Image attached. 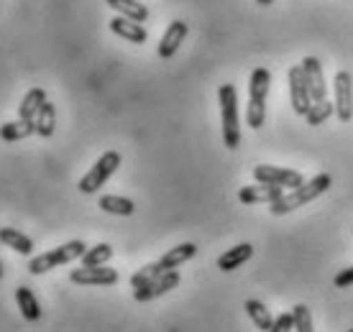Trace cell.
<instances>
[{
    "label": "cell",
    "instance_id": "6da1fadb",
    "mask_svg": "<svg viewBox=\"0 0 353 332\" xmlns=\"http://www.w3.org/2000/svg\"><path fill=\"white\" fill-rule=\"evenodd\" d=\"M330 184H333L330 174H318V176H312L310 182H305L302 187H297V189H292L290 194H284L282 200H276L274 205H269V210H272V215H287V212L297 210V207H302V205H307V202L318 200L320 194H325L327 189H330Z\"/></svg>",
    "mask_w": 353,
    "mask_h": 332
},
{
    "label": "cell",
    "instance_id": "7a4b0ae2",
    "mask_svg": "<svg viewBox=\"0 0 353 332\" xmlns=\"http://www.w3.org/2000/svg\"><path fill=\"white\" fill-rule=\"evenodd\" d=\"M269 87H272V74L269 70L259 67L251 74L248 82V107H246V121L248 128L259 131L266 121V97H269Z\"/></svg>",
    "mask_w": 353,
    "mask_h": 332
},
{
    "label": "cell",
    "instance_id": "3957f363",
    "mask_svg": "<svg viewBox=\"0 0 353 332\" xmlns=\"http://www.w3.org/2000/svg\"><path fill=\"white\" fill-rule=\"evenodd\" d=\"M221 100V121H223V143L228 151L241 146V125H239V92L233 85H221L218 90Z\"/></svg>",
    "mask_w": 353,
    "mask_h": 332
},
{
    "label": "cell",
    "instance_id": "277c9868",
    "mask_svg": "<svg viewBox=\"0 0 353 332\" xmlns=\"http://www.w3.org/2000/svg\"><path fill=\"white\" fill-rule=\"evenodd\" d=\"M85 251H88V245L82 243V240H70V243L59 245V248H54L49 253H41V256H36V258H31L28 271L34 273V276L46 273V271H52V269H57V266H64V263H72L74 258H82Z\"/></svg>",
    "mask_w": 353,
    "mask_h": 332
},
{
    "label": "cell",
    "instance_id": "5b68a950",
    "mask_svg": "<svg viewBox=\"0 0 353 332\" xmlns=\"http://www.w3.org/2000/svg\"><path fill=\"white\" fill-rule=\"evenodd\" d=\"M118 166H121V154H118V151H105V154L95 161V166H92L88 174L80 179V184H77V187H80V192L82 194H95L97 189H100V187H103V184L115 174V169H118Z\"/></svg>",
    "mask_w": 353,
    "mask_h": 332
},
{
    "label": "cell",
    "instance_id": "8992f818",
    "mask_svg": "<svg viewBox=\"0 0 353 332\" xmlns=\"http://www.w3.org/2000/svg\"><path fill=\"white\" fill-rule=\"evenodd\" d=\"M287 82H290V105L297 115H307V110L312 107V95H310V85L305 79V72H302V64H294L290 67V74H287Z\"/></svg>",
    "mask_w": 353,
    "mask_h": 332
},
{
    "label": "cell",
    "instance_id": "52a82bcc",
    "mask_svg": "<svg viewBox=\"0 0 353 332\" xmlns=\"http://www.w3.org/2000/svg\"><path fill=\"white\" fill-rule=\"evenodd\" d=\"M254 179L261 184H276V187H290V189H297L305 184V176L294 169H282V166H269V164H259L254 169Z\"/></svg>",
    "mask_w": 353,
    "mask_h": 332
},
{
    "label": "cell",
    "instance_id": "ba28073f",
    "mask_svg": "<svg viewBox=\"0 0 353 332\" xmlns=\"http://www.w3.org/2000/svg\"><path fill=\"white\" fill-rule=\"evenodd\" d=\"M336 90V115L341 123H348L353 118V79L348 72H338L333 79Z\"/></svg>",
    "mask_w": 353,
    "mask_h": 332
},
{
    "label": "cell",
    "instance_id": "9c48e42d",
    "mask_svg": "<svg viewBox=\"0 0 353 332\" xmlns=\"http://www.w3.org/2000/svg\"><path fill=\"white\" fill-rule=\"evenodd\" d=\"M72 284H80V287H113L118 284V271L108 269V266H95V269H74L70 273Z\"/></svg>",
    "mask_w": 353,
    "mask_h": 332
},
{
    "label": "cell",
    "instance_id": "30bf717a",
    "mask_svg": "<svg viewBox=\"0 0 353 332\" xmlns=\"http://www.w3.org/2000/svg\"><path fill=\"white\" fill-rule=\"evenodd\" d=\"M176 287H179V273L167 271L157 276L154 281H149V284H143L141 289H133V299L136 302H151V299L161 297V294H167V291H172Z\"/></svg>",
    "mask_w": 353,
    "mask_h": 332
},
{
    "label": "cell",
    "instance_id": "8fae6325",
    "mask_svg": "<svg viewBox=\"0 0 353 332\" xmlns=\"http://www.w3.org/2000/svg\"><path fill=\"white\" fill-rule=\"evenodd\" d=\"M302 72H305V79H307L310 85L312 103L327 100V85H325V77H323V64H320L318 56H305L302 59Z\"/></svg>",
    "mask_w": 353,
    "mask_h": 332
},
{
    "label": "cell",
    "instance_id": "7c38bea8",
    "mask_svg": "<svg viewBox=\"0 0 353 332\" xmlns=\"http://www.w3.org/2000/svg\"><path fill=\"white\" fill-rule=\"evenodd\" d=\"M284 197V187H276V184H251V187H241L239 200L243 205H261V202H269L274 205L276 200Z\"/></svg>",
    "mask_w": 353,
    "mask_h": 332
},
{
    "label": "cell",
    "instance_id": "4fadbf2b",
    "mask_svg": "<svg viewBox=\"0 0 353 332\" xmlns=\"http://www.w3.org/2000/svg\"><path fill=\"white\" fill-rule=\"evenodd\" d=\"M194 253H197V245L194 243H179V245H174V248H169L167 253L157 261V266H159L161 273L176 271L182 263H187L190 258H194Z\"/></svg>",
    "mask_w": 353,
    "mask_h": 332
},
{
    "label": "cell",
    "instance_id": "5bb4252c",
    "mask_svg": "<svg viewBox=\"0 0 353 332\" xmlns=\"http://www.w3.org/2000/svg\"><path fill=\"white\" fill-rule=\"evenodd\" d=\"M187 39V23L185 21H172L164 31L159 41V56L161 59H169V56H174L176 49L182 46V41Z\"/></svg>",
    "mask_w": 353,
    "mask_h": 332
},
{
    "label": "cell",
    "instance_id": "9a60e30c",
    "mask_svg": "<svg viewBox=\"0 0 353 332\" xmlns=\"http://www.w3.org/2000/svg\"><path fill=\"white\" fill-rule=\"evenodd\" d=\"M110 31L115 36H121L125 41H131V44H143L146 41V28L139 23V21H131V18L125 16H115L110 21Z\"/></svg>",
    "mask_w": 353,
    "mask_h": 332
},
{
    "label": "cell",
    "instance_id": "2e32d148",
    "mask_svg": "<svg viewBox=\"0 0 353 332\" xmlns=\"http://www.w3.org/2000/svg\"><path fill=\"white\" fill-rule=\"evenodd\" d=\"M251 256H254V245H251V243L233 245V248H228V251L218 258V269H221V271H236V269H239V266H243Z\"/></svg>",
    "mask_w": 353,
    "mask_h": 332
},
{
    "label": "cell",
    "instance_id": "e0dca14e",
    "mask_svg": "<svg viewBox=\"0 0 353 332\" xmlns=\"http://www.w3.org/2000/svg\"><path fill=\"white\" fill-rule=\"evenodd\" d=\"M16 302H18V309H21V315H23L26 322H39V320H41L39 299H36V294L28 287L16 289Z\"/></svg>",
    "mask_w": 353,
    "mask_h": 332
},
{
    "label": "cell",
    "instance_id": "ac0fdd59",
    "mask_svg": "<svg viewBox=\"0 0 353 332\" xmlns=\"http://www.w3.org/2000/svg\"><path fill=\"white\" fill-rule=\"evenodd\" d=\"M46 103V92L41 87H34L28 90L26 97L21 100V105H18V118L21 121H36V115H39V110L44 107Z\"/></svg>",
    "mask_w": 353,
    "mask_h": 332
},
{
    "label": "cell",
    "instance_id": "d6986e66",
    "mask_svg": "<svg viewBox=\"0 0 353 332\" xmlns=\"http://www.w3.org/2000/svg\"><path fill=\"white\" fill-rule=\"evenodd\" d=\"M0 243L13 248V251L21 256L34 253V240L28 236H23V233H18L16 227H0Z\"/></svg>",
    "mask_w": 353,
    "mask_h": 332
},
{
    "label": "cell",
    "instance_id": "ffe728a7",
    "mask_svg": "<svg viewBox=\"0 0 353 332\" xmlns=\"http://www.w3.org/2000/svg\"><path fill=\"white\" fill-rule=\"evenodd\" d=\"M243 309H246V315L251 317V322L256 324L261 332H269L274 324V317L272 312L266 309L264 302H259V299H246V304H243Z\"/></svg>",
    "mask_w": 353,
    "mask_h": 332
},
{
    "label": "cell",
    "instance_id": "44dd1931",
    "mask_svg": "<svg viewBox=\"0 0 353 332\" xmlns=\"http://www.w3.org/2000/svg\"><path fill=\"white\" fill-rule=\"evenodd\" d=\"M105 3L113 10H118L121 16L131 18V21H139V23H143V21L149 18V10H146V6H143V3H139V0H105Z\"/></svg>",
    "mask_w": 353,
    "mask_h": 332
},
{
    "label": "cell",
    "instance_id": "7402d4cb",
    "mask_svg": "<svg viewBox=\"0 0 353 332\" xmlns=\"http://www.w3.org/2000/svg\"><path fill=\"white\" fill-rule=\"evenodd\" d=\"M36 133V121H21L18 123H6V125H0V138L3 141H23L28 136H34Z\"/></svg>",
    "mask_w": 353,
    "mask_h": 332
},
{
    "label": "cell",
    "instance_id": "603a6c76",
    "mask_svg": "<svg viewBox=\"0 0 353 332\" xmlns=\"http://www.w3.org/2000/svg\"><path fill=\"white\" fill-rule=\"evenodd\" d=\"M100 210H105L108 215H133L136 210V205L133 200L128 197H118V194H105V197H100Z\"/></svg>",
    "mask_w": 353,
    "mask_h": 332
},
{
    "label": "cell",
    "instance_id": "cb8c5ba5",
    "mask_svg": "<svg viewBox=\"0 0 353 332\" xmlns=\"http://www.w3.org/2000/svg\"><path fill=\"white\" fill-rule=\"evenodd\" d=\"M110 258H113V248L108 243H97L85 251V256H82L80 261L85 269H95V266H105Z\"/></svg>",
    "mask_w": 353,
    "mask_h": 332
},
{
    "label": "cell",
    "instance_id": "d4e9b609",
    "mask_svg": "<svg viewBox=\"0 0 353 332\" xmlns=\"http://www.w3.org/2000/svg\"><path fill=\"white\" fill-rule=\"evenodd\" d=\"M54 125H57V107L46 100L44 107L39 110V115H36V133L41 136V138H49L54 133Z\"/></svg>",
    "mask_w": 353,
    "mask_h": 332
},
{
    "label": "cell",
    "instance_id": "484cf974",
    "mask_svg": "<svg viewBox=\"0 0 353 332\" xmlns=\"http://www.w3.org/2000/svg\"><path fill=\"white\" fill-rule=\"evenodd\" d=\"M333 113H336V103H327V100L312 103V107H310L307 115H305V121H307V125H323Z\"/></svg>",
    "mask_w": 353,
    "mask_h": 332
},
{
    "label": "cell",
    "instance_id": "4316f807",
    "mask_svg": "<svg viewBox=\"0 0 353 332\" xmlns=\"http://www.w3.org/2000/svg\"><path fill=\"white\" fill-rule=\"evenodd\" d=\"M294 315V332H315L312 330V315H310L307 304H297L292 309Z\"/></svg>",
    "mask_w": 353,
    "mask_h": 332
},
{
    "label": "cell",
    "instance_id": "83f0119b",
    "mask_svg": "<svg viewBox=\"0 0 353 332\" xmlns=\"http://www.w3.org/2000/svg\"><path fill=\"white\" fill-rule=\"evenodd\" d=\"M269 332H294V315L292 312H282L279 317H274V324Z\"/></svg>",
    "mask_w": 353,
    "mask_h": 332
},
{
    "label": "cell",
    "instance_id": "f1b7e54d",
    "mask_svg": "<svg viewBox=\"0 0 353 332\" xmlns=\"http://www.w3.org/2000/svg\"><path fill=\"white\" fill-rule=\"evenodd\" d=\"M333 284H336L338 289H348V287H353V266H351V269H343L341 273H336V279H333Z\"/></svg>",
    "mask_w": 353,
    "mask_h": 332
},
{
    "label": "cell",
    "instance_id": "f546056e",
    "mask_svg": "<svg viewBox=\"0 0 353 332\" xmlns=\"http://www.w3.org/2000/svg\"><path fill=\"white\" fill-rule=\"evenodd\" d=\"M259 6H269V3H274V0H256Z\"/></svg>",
    "mask_w": 353,
    "mask_h": 332
},
{
    "label": "cell",
    "instance_id": "4dcf8cb0",
    "mask_svg": "<svg viewBox=\"0 0 353 332\" xmlns=\"http://www.w3.org/2000/svg\"><path fill=\"white\" fill-rule=\"evenodd\" d=\"M0 276H3V261H0Z\"/></svg>",
    "mask_w": 353,
    "mask_h": 332
},
{
    "label": "cell",
    "instance_id": "1f68e13d",
    "mask_svg": "<svg viewBox=\"0 0 353 332\" xmlns=\"http://www.w3.org/2000/svg\"><path fill=\"white\" fill-rule=\"evenodd\" d=\"M351 332H353V330H351Z\"/></svg>",
    "mask_w": 353,
    "mask_h": 332
}]
</instances>
